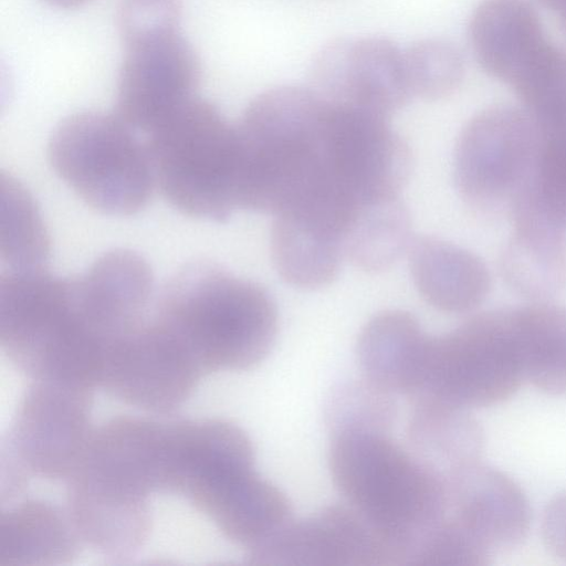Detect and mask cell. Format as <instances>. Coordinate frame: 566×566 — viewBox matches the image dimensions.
Instances as JSON below:
<instances>
[{
    "label": "cell",
    "mask_w": 566,
    "mask_h": 566,
    "mask_svg": "<svg viewBox=\"0 0 566 566\" xmlns=\"http://www.w3.org/2000/svg\"><path fill=\"white\" fill-rule=\"evenodd\" d=\"M310 88L329 105L388 118L412 96L403 51L382 36L326 43L312 62Z\"/></svg>",
    "instance_id": "12"
},
{
    "label": "cell",
    "mask_w": 566,
    "mask_h": 566,
    "mask_svg": "<svg viewBox=\"0 0 566 566\" xmlns=\"http://www.w3.org/2000/svg\"><path fill=\"white\" fill-rule=\"evenodd\" d=\"M407 448L440 479L480 462L483 431L469 409L431 398L410 399Z\"/></svg>",
    "instance_id": "18"
},
{
    "label": "cell",
    "mask_w": 566,
    "mask_h": 566,
    "mask_svg": "<svg viewBox=\"0 0 566 566\" xmlns=\"http://www.w3.org/2000/svg\"><path fill=\"white\" fill-rule=\"evenodd\" d=\"M545 7L558 15L566 11V0H539Z\"/></svg>",
    "instance_id": "31"
},
{
    "label": "cell",
    "mask_w": 566,
    "mask_h": 566,
    "mask_svg": "<svg viewBox=\"0 0 566 566\" xmlns=\"http://www.w3.org/2000/svg\"><path fill=\"white\" fill-rule=\"evenodd\" d=\"M1 447V501H12L31 479L64 482L76 469L93 432V390L31 380Z\"/></svg>",
    "instance_id": "7"
},
{
    "label": "cell",
    "mask_w": 566,
    "mask_h": 566,
    "mask_svg": "<svg viewBox=\"0 0 566 566\" xmlns=\"http://www.w3.org/2000/svg\"><path fill=\"white\" fill-rule=\"evenodd\" d=\"M524 380L515 310L483 313L430 337L421 388L409 399L489 407L509 399Z\"/></svg>",
    "instance_id": "8"
},
{
    "label": "cell",
    "mask_w": 566,
    "mask_h": 566,
    "mask_svg": "<svg viewBox=\"0 0 566 566\" xmlns=\"http://www.w3.org/2000/svg\"><path fill=\"white\" fill-rule=\"evenodd\" d=\"M542 537L553 555L566 560V492L547 504L542 518Z\"/></svg>",
    "instance_id": "30"
},
{
    "label": "cell",
    "mask_w": 566,
    "mask_h": 566,
    "mask_svg": "<svg viewBox=\"0 0 566 566\" xmlns=\"http://www.w3.org/2000/svg\"><path fill=\"white\" fill-rule=\"evenodd\" d=\"M0 347L30 380L74 385L70 279L45 269L2 270Z\"/></svg>",
    "instance_id": "9"
},
{
    "label": "cell",
    "mask_w": 566,
    "mask_h": 566,
    "mask_svg": "<svg viewBox=\"0 0 566 566\" xmlns=\"http://www.w3.org/2000/svg\"><path fill=\"white\" fill-rule=\"evenodd\" d=\"M245 557L266 566H395L387 533L348 503L292 518Z\"/></svg>",
    "instance_id": "13"
},
{
    "label": "cell",
    "mask_w": 566,
    "mask_h": 566,
    "mask_svg": "<svg viewBox=\"0 0 566 566\" xmlns=\"http://www.w3.org/2000/svg\"><path fill=\"white\" fill-rule=\"evenodd\" d=\"M403 57L412 96L427 101L447 97L463 78L462 54L447 40H420L403 51Z\"/></svg>",
    "instance_id": "28"
},
{
    "label": "cell",
    "mask_w": 566,
    "mask_h": 566,
    "mask_svg": "<svg viewBox=\"0 0 566 566\" xmlns=\"http://www.w3.org/2000/svg\"><path fill=\"white\" fill-rule=\"evenodd\" d=\"M538 143L527 113L494 107L473 117L455 149L454 176L464 201L480 211L514 205L530 177Z\"/></svg>",
    "instance_id": "10"
},
{
    "label": "cell",
    "mask_w": 566,
    "mask_h": 566,
    "mask_svg": "<svg viewBox=\"0 0 566 566\" xmlns=\"http://www.w3.org/2000/svg\"><path fill=\"white\" fill-rule=\"evenodd\" d=\"M206 376L248 370L270 354L277 333L275 304L260 284L196 261L166 283L151 316Z\"/></svg>",
    "instance_id": "3"
},
{
    "label": "cell",
    "mask_w": 566,
    "mask_h": 566,
    "mask_svg": "<svg viewBox=\"0 0 566 566\" xmlns=\"http://www.w3.org/2000/svg\"><path fill=\"white\" fill-rule=\"evenodd\" d=\"M489 553L514 548L525 539L531 509L520 485L505 473L476 462L443 479L439 514Z\"/></svg>",
    "instance_id": "15"
},
{
    "label": "cell",
    "mask_w": 566,
    "mask_h": 566,
    "mask_svg": "<svg viewBox=\"0 0 566 566\" xmlns=\"http://www.w3.org/2000/svg\"><path fill=\"white\" fill-rule=\"evenodd\" d=\"M205 378L196 363L151 316L108 353L99 388L155 415L181 407Z\"/></svg>",
    "instance_id": "11"
},
{
    "label": "cell",
    "mask_w": 566,
    "mask_h": 566,
    "mask_svg": "<svg viewBox=\"0 0 566 566\" xmlns=\"http://www.w3.org/2000/svg\"><path fill=\"white\" fill-rule=\"evenodd\" d=\"M469 39L481 67L512 86L549 45L537 13L525 0H484L474 10Z\"/></svg>",
    "instance_id": "16"
},
{
    "label": "cell",
    "mask_w": 566,
    "mask_h": 566,
    "mask_svg": "<svg viewBox=\"0 0 566 566\" xmlns=\"http://www.w3.org/2000/svg\"><path fill=\"white\" fill-rule=\"evenodd\" d=\"M117 83V115L135 130L149 134L195 98L200 64L178 30L124 43Z\"/></svg>",
    "instance_id": "14"
},
{
    "label": "cell",
    "mask_w": 566,
    "mask_h": 566,
    "mask_svg": "<svg viewBox=\"0 0 566 566\" xmlns=\"http://www.w3.org/2000/svg\"><path fill=\"white\" fill-rule=\"evenodd\" d=\"M392 395L366 378L338 385L324 407L328 433H391L398 416Z\"/></svg>",
    "instance_id": "26"
},
{
    "label": "cell",
    "mask_w": 566,
    "mask_h": 566,
    "mask_svg": "<svg viewBox=\"0 0 566 566\" xmlns=\"http://www.w3.org/2000/svg\"><path fill=\"white\" fill-rule=\"evenodd\" d=\"M155 186L180 212L227 220L238 209L234 125L209 102L192 98L149 134Z\"/></svg>",
    "instance_id": "4"
},
{
    "label": "cell",
    "mask_w": 566,
    "mask_h": 566,
    "mask_svg": "<svg viewBox=\"0 0 566 566\" xmlns=\"http://www.w3.org/2000/svg\"><path fill=\"white\" fill-rule=\"evenodd\" d=\"M292 518V507L286 495L255 473L212 523L223 537L244 548L248 555Z\"/></svg>",
    "instance_id": "23"
},
{
    "label": "cell",
    "mask_w": 566,
    "mask_h": 566,
    "mask_svg": "<svg viewBox=\"0 0 566 566\" xmlns=\"http://www.w3.org/2000/svg\"><path fill=\"white\" fill-rule=\"evenodd\" d=\"M430 337L410 313L388 310L373 316L357 340L364 378L411 398L421 388Z\"/></svg>",
    "instance_id": "17"
},
{
    "label": "cell",
    "mask_w": 566,
    "mask_h": 566,
    "mask_svg": "<svg viewBox=\"0 0 566 566\" xmlns=\"http://www.w3.org/2000/svg\"><path fill=\"white\" fill-rule=\"evenodd\" d=\"M328 463L346 503L413 546L442 510V479L390 433L334 436Z\"/></svg>",
    "instance_id": "5"
},
{
    "label": "cell",
    "mask_w": 566,
    "mask_h": 566,
    "mask_svg": "<svg viewBox=\"0 0 566 566\" xmlns=\"http://www.w3.org/2000/svg\"><path fill=\"white\" fill-rule=\"evenodd\" d=\"M407 252L415 286L431 306L462 313L484 298L489 275L472 253L431 235L411 239Z\"/></svg>",
    "instance_id": "20"
},
{
    "label": "cell",
    "mask_w": 566,
    "mask_h": 566,
    "mask_svg": "<svg viewBox=\"0 0 566 566\" xmlns=\"http://www.w3.org/2000/svg\"><path fill=\"white\" fill-rule=\"evenodd\" d=\"M270 242L279 275L300 289L328 285L336 279L345 259L342 241L336 235L292 214L274 216Z\"/></svg>",
    "instance_id": "21"
},
{
    "label": "cell",
    "mask_w": 566,
    "mask_h": 566,
    "mask_svg": "<svg viewBox=\"0 0 566 566\" xmlns=\"http://www.w3.org/2000/svg\"><path fill=\"white\" fill-rule=\"evenodd\" d=\"M117 114L78 112L54 128L48 145L55 174L94 210L129 216L149 201L155 180L147 146Z\"/></svg>",
    "instance_id": "6"
},
{
    "label": "cell",
    "mask_w": 566,
    "mask_h": 566,
    "mask_svg": "<svg viewBox=\"0 0 566 566\" xmlns=\"http://www.w3.org/2000/svg\"><path fill=\"white\" fill-rule=\"evenodd\" d=\"M327 114L310 87L277 86L252 99L234 124L239 208L275 216L323 189Z\"/></svg>",
    "instance_id": "2"
},
{
    "label": "cell",
    "mask_w": 566,
    "mask_h": 566,
    "mask_svg": "<svg viewBox=\"0 0 566 566\" xmlns=\"http://www.w3.org/2000/svg\"><path fill=\"white\" fill-rule=\"evenodd\" d=\"M512 88L537 126L566 124V50L551 43Z\"/></svg>",
    "instance_id": "27"
},
{
    "label": "cell",
    "mask_w": 566,
    "mask_h": 566,
    "mask_svg": "<svg viewBox=\"0 0 566 566\" xmlns=\"http://www.w3.org/2000/svg\"><path fill=\"white\" fill-rule=\"evenodd\" d=\"M0 260L3 270L44 269L50 238L36 203L11 175L0 177Z\"/></svg>",
    "instance_id": "25"
},
{
    "label": "cell",
    "mask_w": 566,
    "mask_h": 566,
    "mask_svg": "<svg viewBox=\"0 0 566 566\" xmlns=\"http://www.w3.org/2000/svg\"><path fill=\"white\" fill-rule=\"evenodd\" d=\"M558 19L566 31V11L563 14L558 15Z\"/></svg>",
    "instance_id": "33"
},
{
    "label": "cell",
    "mask_w": 566,
    "mask_h": 566,
    "mask_svg": "<svg viewBox=\"0 0 566 566\" xmlns=\"http://www.w3.org/2000/svg\"><path fill=\"white\" fill-rule=\"evenodd\" d=\"M516 321L525 380L547 394H566V313L520 308Z\"/></svg>",
    "instance_id": "24"
},
{
    "label": "cell",
    "mask_w": 566,
    "mask_h": 566,
    "mask_svg": "<svg viewBox=\"0 0 566 566\" xmlns=\"http://www.w3.org/2000/svg\"><path fill=\"white\" fill-rule=\"evenodd\" d=\"M46 3L57 8H75L88 0H44Z\"/></svg>",
    "instance_id": "32"
},
{
    "label": "cell",
    "mask_w": 566,
    "mask_h": 566,
    "mask_svg": "<svg viewBox=\"0 0 566 566\" xmlns=\"http://www.w3.org/2000/svg\"><path fill=\"white\" fill-rule=\"evenodd\" d=\"M411 242V220L400 197L364 207L344 239V258L355 268L377 273L392 266Z\"/></svg>",
    "instance_id": "22"
},
{
    "label": "cell",
    "mask_w": 566,
    "mask_h": 566,
    "mask_svg": "<svg viewBox=\"0 0 566 566\" xmlns=\"http://www.w3.org/2000/svg\"><path fill=\"white\" fill-rule=\"evenodd\" d=\"M179 20L178 0H122L116 13L123 44L147 35L176 31Z\"/></svg>",
    "instance_id": "29"
},
{
    "label": "cell",
    "mask_w": 566,
    "mask_h": 566,
    "mask_svg": "<svg viewBox=\"0 0 566 566\" xmlns=\"http://www.w3.org/2000/svg\"><path fill=\"white\" fill-rule=\"evenodd\" d=\"M84 545L67 510L25 499L1 511L0 566H54L71 563Z\"/></svg>",
    "instance_id": "19"
},
{
    "label": "cell",
    "mask_w": 566,
    "mask_h": 566,
    "mask_svg": "<svg viewBox=\"0 0 566 566\" xmlns=\"http://www.w3.org/2000/svg\"><path fill=\"white\" fill-rule=\"evenodd\" d=\"M165 422L116 416L93 429L66 481V510L84 545L116 562L135 557L153 528Z\"/></svg>",
    "instance_id": "1"
}]
</instances>
